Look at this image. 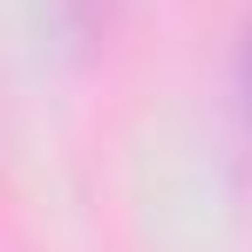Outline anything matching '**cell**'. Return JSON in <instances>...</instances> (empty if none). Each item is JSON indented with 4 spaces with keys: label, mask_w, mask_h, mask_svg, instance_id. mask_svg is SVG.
<instances>
[{
    "label": "cell",
    "mask_w": 252,
    "mask_h": 252,
    "mask_svg": "<svg viewBox=\"0 0 252 252\" xmlns=\"http://www.w3.org/2000/svg\"><path fill=\"white\" fill-rule=\"evenodd\" d=\"M246 102H252V41H246Z\"/></svg>",
    "instance_id": "6da1fadb"
}]
</instances>
